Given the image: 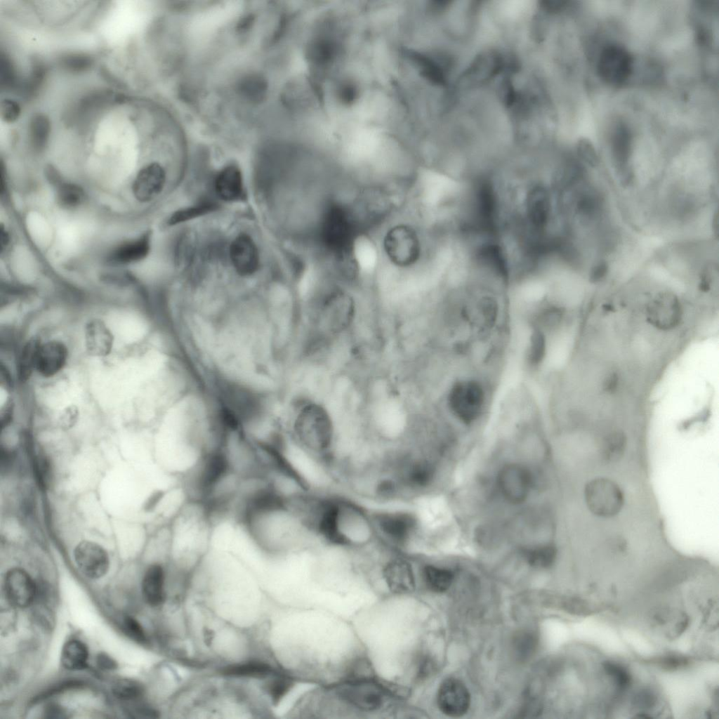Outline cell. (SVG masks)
<instances>
[{
	"label": "cell",
	"mask_w": 719,
	"mask_h": 719,
	"mask_svg": "<svg viewBox=\"0 0 719 719\" xmlns=\"http://www.w3.org/2000/svg\"><path fill=\"white\" fill-rule=\"evenodd\" d=\"M239 519L266 555H284L322 544L298 504L279 501L269 494L253 503Z\"/></svg>",
	"instance_id": "1"
},
{
	"label": "cell",
	"mask_w": 719,
	"mask_h": 719,
	"mask_svg": "<svg viewBox=\"0 0 719 719\" xmlns=\"http://www.w3.org/2000/svg\"><path fill=\"white\" fill-rule=\"evenodd\" d=\"M317 503L313 527L322 545L347 550L381 545L374 510L334 492L322 494Z\"/></svg>",
	"instance_id": "2"
},
{
	"label": "cell",
	"mask_w": 719,
	"mask_h": 719,
	"mask_svg": "<svg viewBox=\"0 0 719 719\" xmlns=\"http://www.w3.org/2000/svg\"><path fill=\"white\" fill-rule=\"evenodd\" d=\"M292 404L283 423L286 434L332 468L338 427L330 411L320 402L305 397Z\"/></svg>",
	"instance_id": "3"
},
{
	"label": "cell",
	"mask_w": 719,
	"mask_h": 719,
	"mask_svg": "<svg viewBox=\"0 0 719 719\" xmlns=\"http://www.w3.org/2000/svg\"><path fill=\"white\" fill-rule=\"evenodd\" d=\"M357 315L354 297L342 288L333 287L310 307L305 336L331 347L336 341L352 329Z\"/></svg>",
	"instance_id": "4"
},
{
	"label": "cell",
	"mask_w": 719,
	"mask_h": 719,
	"mask_svg": "<svg viewBox=\"0 0 719 719\" xmlns=\"http://www.w3.org/2000/svg\"><path fill=\"white\" fill-rule=\"evenodd\" d=\"M215 517L202 501L191 499L169 522L168 547L179 558H194L212 548Z\"/></svg>",
	"instance_id": "5"
},
{
	"label": "cell",
	"mask_w": 719,
	"mask_h": 719,
	"mask_svg": "<svg viewBox=\"0 0 719 719\" xmlns=\"http://www.w3.org/2000/svg\"><path fill=\"white\" fill-rule=\"evenodd\" d=\"M357 228L351 214L340 206L325 213L320 226V238L325 249L344 267H354L353 249Z\"/></svg>",
	"instance_id": "6"
},
{
	"label": "cell",
	"mask_w": 719,
	"mask_h": 719,
	"mask_svg": "<svg viewBox=\"0 0 719 719\" xmlns=\"http://www.w3.org/2000/svg\"><path fill=\"white\" fill-rule=\"evenodd\" d=\"M383 246L388 260L398 268L414 265L421 256L418 234L414 227L407 224L390 227L383 237Z\"/></svg>",
	"instance_id": "7"
},
{
	"label": "cell",
	"mask_w": 719,
	"mask_h": 719,
	"mask_svg": "<svg viewBox=\"0 0 719 719\" xmlns=\"http://www.w3.org/2000/svg\"><path fill=\"white\" fill-rule=\"evenodd\" d=\"M584 496L588 510L593 515L603 518L616 516L624 503V495L621 488L605 477H597L588 482L585 487Z\"/></svg>",
	"instance_id": "8"
},
{
	"label": "cell",
	"mask_w": 719,
	"mask_h": 719,
	"mask_svg": "<svg viewBox=\"0 0 719 719\" xmlns=\"http://www.w3.org/2000/svg\"><path fill=\"white\" fill-rule=\"evenodd\" d=\"M484 403V393L480 383L474 380L461 381L451 387L448 404L453 414L469 424L480 415Z\"/></svg>",
	"instance_id": "9"
},
{
	"label": "cell",
	"mask_w": 719,
	"mask_h": 719,
	"mask_svg": "<svg viewBox=\"0 0 719 719\" xmlns=\"http://www.w3.org/2000/svg\"><path fill=\"white\" fill-rule=\"evenodd\" d=\"M632 65L633 59L628 51L621 46L612 44L600 53L598 72L605 82L619 85L629 77Z\"/></svg>",
	"instance_id": "10"
},
{
	"label": "cell",
	"mask_w": 719,
	"mask_h": 719,
	"mask_svg": "<svg viewBox=\"0 0 719 719\" xmlns=\"http://www.w3.org/2000/svg\"><path fill=\"white\" fill-rule=\"evenodd\" d=\"M338 694L348 703L367 711L381 708L385 698L382 687L369 679L352 680L339 687Z\"/></svg>",
	"instance_id": "11"
},
{
	"label": "cell",
	"mask_w": 719,
	"mask_h": 719,
	"mask_svg": "<svg viewBox=\"0 0 719 719\" xmlns=\"http://www.w3.org/2000/svg\"><path fill=\"white\" fill-rule=\"evenodd\" d=\"M70 355L64 341L55 338L42 341L37 351L35 374L44 379L55 377L67 365Z\"/></svg>",
	"instance_id": "12"
},
{
	"label": "cell",
	"mask_w": 719,
	"mask_h": 719,
	"mask_svg": "<svg viewBox=\"0 0 719 719\" xmlns=\"http://www.w3.org/2000/svg\"><path fill=\"white\" fill-rule=\"evenodd\" d=\"M682 308L678 298L673 294H661L651 301L646 308L647 321L654 327L671 330L679 325L682 319Z\"/></svg>",
	"instance_id": "13"
},
{
	"label": "cell",
	"mask_w": 719,
	"mask_h": 719,
	"mask_svg": "<svg viewBox=\"0 0 719 719\" xmlns=\"http://www.w3.org/2000/svg\"><path fill=\"white\" fill-rule=\"evenodd\" d=\"M497 484L502 496L510 503H520L527 497L531 488L529 472L522 466L511 463L499 473Z\"/></svg>",
	"instance_id": "14"
},
{
	"label": "cell",
	"mask_w": 719,
	"mask_h": 719,
	"mask_svg": "<svg viewBox=\"0 0 719 719\" xmlns=\"http://www.w3.org/2000/svg\"><path fill=\"white\" fill-rule=\"evenodd\" d=\"M74 558L79 569L90 579L103 576L109 569L107 553L93 541H81L74 548Z\"/></svg>",
	"instance_id": "15"
},
{
	"label": "cell",
	"mask_w": 719,
	"mask_h": 719,
	"mask_svg": "<svg viewBox=\"0 0 719 719\" xmlns=\"http://www.w3.org/2000/svg\"><path fill=\"white\" fill-rule=\"evenodd\" d=\"M437 701L443 713L457 718L467 712L470 706V694L462 682L456 678H447L440 686Z\"/></svg>",
	"instance_id": "16"
},
{
	"label": "cell",
	"mask_w": 719,
	"mask_h": 719,
	"mask_svg": "<svg viewBox=\"0 0 719 719\" xmlns=\"http://www.w3.org/2000/svg\"><path fill=\"white\" fill-rule=\"evenodd\" d=\"M84 341L88 355L104 358L110 355L113 350L114 336L104 320L94 317L84 326Z\"/></svg>",
	"instance_id": "17"
},
{
	"label": "cell",
	"mask_w": 719,
	"mask_h": 719,
	"mask_svg": "<svg viewBox=\"0 0 719 719\" xmlns=\"http://www.w3.org/2000/svg\"><path fill=\"white\" fill-rule=\"evenodd\" d=\"M4 589L8 600L18 607L29 605L37 592L36 584L31 576L19 568L11 569L6 573Z\"/></svg>",
	"instance_id": "18"
},
{
	"label": "cell",
	"mask_w": 719,
	"mask_h": 719,
	"mask_svg": "<svg viewBox=\"0 0 719 719\" xmlns=\"http://www.w3.org/2000/svg\"><path fill=\"white\" fill-rule=\"evenodd\" d=\"M165 181L166 174L162 166L156 162L151 163L137 174L133 183L134 197L140 202H150L161 193Z\"/></svg>",
	"instance_id": "19"
},
{
	"label": "cell",
	"mask_w": 719,
	"mask_h": 719,
	"mask_svg": "<svg viewBox=\"0 0 719 719\" xmlns=\"http://www.w3.org/2000/svg\"><path fill=\"white\" fill-rule=\"evenodd\" d=\"M230 257L236 272L241 276H250L258 268V250L248 235L241 234L235 238L230 244Z\"/></svg>",
	"instance_id": "20"
},
{
	"label": "cell",
	"mask_w": 719,
	"mask_h": 719,
	"mask_svg": "<svg viewBox=\"0 0 719 719\" xmlns=\"http://www.w3.org/2000/svg\"><path fill=\"white\" fill-rule=\"evenodd\" d=\"M383 576L390 591L403 594L414 588V579L410 563L397 556L390 560L383 569Z\"/></svg>",
	"instance_id": "21"
},
{
	"label": "cell",
	"mask_w": 719,
	"mask_h": 719,
	"mask_svg": "<svg viewBox=\"0 0 719 719\" xmlns=\"http://www.w3.org/2000/svg\"><path fill=\"white\" fill-rule=\"evenodd\" d=\"M150 249V234L145 232L138 238L122 243L109 254L107 262L112 265L137 263L147 257Z\"/></svg>",
	"instance_id": "22"
},
{
	"label": "cell",
	"mask_w": 719,
	"mask_h": 719,
	"mask_svg": "<svg viewBox=\"0 0 719 719\" xmlns=\"http://www.w3.org/2000/svg\"><path fill=\"white\" fill-rule=\"evenodd\" d=\"M41 339L36 336L25 341L17 350L15 358V379L21 384L27 383L35 374L37 351Z\"/></svg>",
	"instance_id": "23"
},
{
	"label": "cell",
	"mask_w": 719,
	"mask_h": 719,
	"mask_svg": "<svg viewBox=\"0 0 719 719\" xmlns=\"http://www.w3.org/2000/svg\"><path fill=\"white\" fill-rule=\"evenodd\" d=\"M215 190L217 195L226 202L241 199L243 195V180L239 169L232 165L224 168L216 176Z\"/></svg>",
	"instance_id": "24"
},
{
	"label": "cell",
	"mask_w": 719,
	"mask_h": 719,
	"mask_svg": "<svg viewBox=\"0 0 719 719\" xmlns=\"http://www.w3.org/2000/svg\"><path fill=\"white\" fill-rule=\"evenodd\" d=\"M164 571L159 564L150 565L142 581V593L145 600L151 606H158L164 600Z\"/></svg>",
	"instance_id": "25"
},
{
	"label": "cell",
	"mask_w": 719,
	"mask_h": 719,
	"mask_svg": "<svg viewBox=\"0 0 719 719\" xmlns=\"http://www.w3.org/2000/svg\"><path fill=\"white\" fill-rule=\"evenodd\" d=\"M527 213L530 223L536 228H542L547 223L550 200L545 188L537 186L529 193L527 200Z\"/></svg>",
	"instance_id": "26"
},
{
	"label": "cell",
	"mask_w": 719,
	"mask_h": 719,
	"mask_svg": "<svg viewBox=\"0 0 719 719\" xmlns=\"http://www.w3.org/2000/svg\"><path fill=\"white\" fill-rule=\"evenodd\" d=\"M88 650L85 644L77 640L67 642L61 652V663L68 670L75 671L87 666Z\"/></svg>",
	"instance_id": "27"
},
{
	"label": "cell",
	"mask_w": 719,
	"mask_h": 719,
	"mask_svg": "<svg viewBox=\"0 0 719 719\" xmlns=\"http://www.w3.org/2000/svg\"><path fill=\"white\" fill-rule=\"evenodd\" d=\"M423 579L427 586L433 591H446L451 585L454 574L447 569L426 565L423 570Z\"/></svg>",
	"instance_id": "28"
},
{
	"label": "cell",
	"mask_w": 719,
	"mask_h": 719,
	"mask_svg": "<svg viewBox=\"0 0 719 719\" xmlns=\"http://www.w3.org/2000/svg\"><path fill=\"white\" fill-rule=\"evenodd\" d=\"M626 446L627 437L622 430L611 431L605 437L602 456L607 461H616L622 457Z\"/></svg>",
	"instance_id": "29"
},
{
	"label": "cell",
	"mask_w": 719,
	"mask_h": 719,
	"mask_svg": "<svg viewBox=\"0 0 719 719\" xmlns=\"http://www.w3.org/2000/svg\"><path fill=\"white\" fill-rule=\"evenodd\" d=\"M56 199L58 204L62 207L73 209L83 203L85 199V192L82 187L77 184L62 183L57 188Z\"/></svg>",
	"instance_id": "30"
},
{
	"label": "cell",
	"mask_w": 719,
	"mask_h": 719,
	"mask_svg": "<svg viewBox=\"0 0 719 719\" xmlns=\"http://www.w3.org/2000/svg\"><path fill=\"white\" fill-rule=\"evenodd\" d=\"M526 561L534 567H548L556 558L557 550L552 545L526 548L522 552Z\"/></svg>",
	"instance_id": "31"
},
{
	"label": "cell",
	"mask_w": 719,
	"mask_h": 719,
	"mask_svg": "<svg viewBox=\"0 0 719 719\" xmlns=\"http://www.w3.org/2000/svg\"><path fill=\"white\" fill-rule=\"evenodd\" d=\"M270 672L268 664L258 661L230 665L222 670L223 675L237 677H263Z\"/></svg>",
	"instance_id": "32"
},
{
	"label": "cell",
	"mask_w": 719,
	"mask_h": 719,
	"mask_svg": "<svg viewBox=\"0 0 719 719\" xmlns=\"http://www.w3.org/2000/svg\"><path fill=\"white\" fill-rule=\"evenodd\" d=\"M546 351V341L543 332L538 329L532 331L527 352L529 364L536 367L543 360Z\"/></svg>",
	"instance_id": "33"
},
{
	"label": "cell",
	"mask_w": 719,
	"mask_h": 719,
	"mask_svg": "<svg viewBox=\"0 0 719 719\" xmlns=\"http://www.w3.org/2000/svg\"><path fill=\"white\" fill-rule=\"evenodd\" d=\"M112 690L114 697L122 701L137 700L144 693L142 685L138 681L131 679L117 680L113 685Z\"/></svg>",
	"instance_id": "34"
},
{
	"label": "cell",
	"mask_w": 719,
	"mask_h": 719,
	"mask_svg": "<svg viewBox=\"0 0 719 719\" xmlns=\"http://www.w3.org/2000/svg\"><path fill=\"white\" fill-rule=\"evenodd\" d=\"M631 146V137L628 131L623 127H618L612 138V151L616 161L624 165L628 159Z\"/></svg>",
	"instance_id": "35"
},
{
	"label": "cell",
	"mask_w": 719,
	"mask_h": 719,
	"mask_svg": "<svg viewBox=\"0 0 719 719\" xmlns=\"http://www.w3.org/2000/svg\"><path fill=\"white\" fill-rule=\"evenodd\" d=\"M216 209L213 202H204L195 206L176 211L170 218L169 223L175 225L202 216Z\"/></svg>",
	"instance_id": "36"
},
{
	"label": "cell",
	"mask_w": 719,
	"mask_h": 719,
	"mask_svg": "<svg viewBox=\"0 0 719 719\" xmlns=\"http://www.w3.org/2000/svg\"><path fill=\"white\" fill-rule=\"evenodd\" d=\"M49 121L43 115H36L31 123V141L37 150L44 148L49 133Z\"/></svg>",
	"instance_id": "37"
},
{
	"label": "cell",
	"mask_w": 719,
	"mask_h": 719,
	"mask_svg": "<svg viewBox=\"0 0 719 719\" xmlns=\"http://www.w3.org/2000/svg\"><path fill=\"white\" fill-rule=\"evenodd\" d=\"M34 463L39 485L43 489H48L52 480V468L48 457L39 454L35 457Z\"/></svg>",
	"instance_id": "38"
},
{
	"label": "cell",
	"mask_w": 719,
	"mask_h": 719,
	"mask_svg": "<svg viewBox=\"0 0 719 719\" xmlns=\"http://www.w3.org/2000/svg\"><path fill=\"white\" fill-rule=\"evenodd\" d=\"M478 312L484 324L491 327L496 322L498 315V305L496 301L489 296L483 297L478 303Z\"/></svg>",
	"instance_id": "39"
},
{
	"label": "cell",
	"mask_w": 719,
	"mask_h": 719,
	"mask_svg": "<svg viewBox=\"0 0 719 719\" xmlns=\"http://www.w3.org/2000/svg\"><path fill=\"white\" fill-rule=\"evenodd\" d=\"M292 687V681L285 677L273 679L267 685V691L272 701L279 702Z\"/></svg>",
	"instance_id": "40"
},
{
	"label": "cell",
	"mask_w": 719,
	"mask_h": 719,
	"mask_svg": "<svg viewBox=\"0 0 719 719\" xmlns=\"http://www.w3.org/2000/svg\"><path fill=\"white\" fill-rule=\"evenodd\" d=\"M124 632L133 640L144 643L146 642V636L143 628L139 622L131 616L125 617L123 621Z\"/></svg>",
	"instance_id": "41"
},
{
	"label": "cell",
	"mask_w": 719,
	"mask_h": 719,
	"mask_svg": "<svg viewBox=\"0 0 719 719\" xmlns=\"http://www.w3.org/2000/svg\"><path fill=\"white\" fill-rule=\"evenodd\" d=\"M1 117L6 122L14 121L20 113L18 104L12 100L6 99L1 103Z\"/></svg>",
	"instance_id": "42"
},
{
	"label": "cell",
	"mask_w": 719,
	"mask_h": 719,
	"mask_svg": "<svg viewBox=\"0 0 719 719\" xmlns=\"http://www.w3.org/2000/svg\"><path fill=\"white\" fill-rule=\"evenodd\" d=\"M578 151L580 156L592 166L597 165L598 162V156L593 146L588 140H581L578 145Z\"/></svg>",
	"instance_id": "43"
},
{
	"label": "cell",
	"mask_w": 719,
	"mask_h": 719,
	"mask_svg": "<svg viewBox=\"0 0 719 719\" xmlns=\"http://www.w3.org/2000/svg\"><path fill=\"white\" fill-rule=\"evenodd\" d=\"M79 415V409L75 404L65 407L60 412L59 422L64 427H70L76 422Z\"/></svg>",
	"instance_id": "44"
},
{
	"label": "cell",
	"mask_w": 719,
	"mask_h": 719,
	"mask_svg": "<svg viewBox=\"0 0 719 719\" xmlns=\"http://www.w3.org/2000/svg\"><path fill=\"white\" fill-rule=\"evenodd\" d=\"M515 640V647L518 653L524 656L532 652L535 646V639L531 634L523 633Z\"/></svg>",
	"instance_id": "45"
},
{
	"label": "cell",
	"mask_w": 719,
	"mask_h": 719,
	"mask_svg": "<svg viewBox=\"0 0 719 719\" xmlns=\"http://www.w3.org/2000/svg\"><path fill=\"white\" fill-rule=\"evenodd\" d=\"M619 376L616 371L608 372L602 382V389L605 393H614L619 385Z\"/></svg>",
	"instance_id": "46"
},
{
	"label": "cell",
	"mask_w": 719,
	"mask_h": 719,
	"mask_svg": "<svg viewBox=\"0 0 719 719\" xmlns=\"http://www.w3.org/2000/svg\"><path fill=\"white\" fill-rule=\"evenodd\" d=\"M15 404L13 400L8 399L1 411V428L7 427L12 421L14 415Z\"/></svg>",
	"instance_id": "47"
},
{
	"label": "cell",
	"mask_w": 719,
	"mask_h": 719,
	"mask_svg": "<svg viewBox=\"0 0 719 719\" xmlns=\"http://www.w3.org/2000/svg\"><path fill=\"white\" fill-rule=\"evenodd\" d=\"M607 264L605 261H600L597 263L591 270L590 273V281L591 282H600L607 274Z\"/></svg>",
	"instance_id": "48"
},
{
	"label": "cell",
	"mask_w": 719,
	"mask_h": 719,
	"mask_svg": "<svg viewBox=\"0 0 719 719\" xmlns=\"http://www.w3.org/2000/svg\"><path fill=\"white\" fill-rule=\"evenodd\" d=\"M98 666L105 670H112L117 668V664L113 659L107 656L106 654H100L96 659Z\"/></svg>",
	"instance_id": "49"
},
{
	"label": "cell",
	"mask_w": 719,
	"mask_h": 719,
	"mask_svg": "<svg viewBox=\"0 0 719 719\" xmlns=\"http://www.w3.org/2000/svg\"><path fill=\"white\" fill-rule=\"evenodd\" d=\"M65 711L62 707L58 705H50L46 707L44 715L46 718H64Z\"/></svg>",
	"instance_id": "50"
},
{
	"label": "cell",
	"mask_w": 719,
	"mask_h": 719,
	"mask_svg": "<svg viewBox=\"0 0 719 719\" xmlns=\"http://www.w3.org/2000/svg\"><path fill=\"white\" fill-rule=\"evenodd\" d=\"M9 237L7 232L2 229L1 230V249L4 248L8 244Z\"/></svg>",
	"instance_id": "51"
}]
</instances>
